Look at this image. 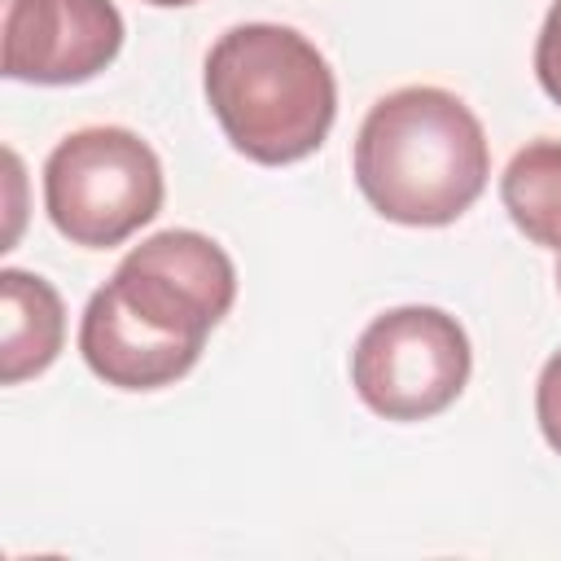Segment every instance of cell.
I'll return each instance as SVG.
<instances>
[{"label":"cell","mask_w":561,"mask_h":561,"mask_svg":"<svg viewBox=\"0 0 561 561\" xmlns=\"http://www.w3.org/2000/svg\"><path fill=\"white\" fill-rule=\"evenodd\" d=\"M237 298V267L210 237L167 228L131 245L79 320L83 364L118 390L180 381Z\"/></svg>","instance_id":"1"},{"label":"cell","mask_w":561,"mask_h":561,"mask_svg":"<svg viewBox=\"0 0 561 561\" xmlns=\"http://www.w3.org/2000/svg\"><path fill=\"white\" fill-rule=\"evenodd\" d=\"M486 175V131L447 88H394L359 123L355 184L390 224L443 228L482 197Z\"/></svg>","instance_id":"2"},{"label":"cell","mask_w":561,"mask_h":561,"mask_svg":"<svg viewBox=\"0 0 561 561\" xmlns=\"http://www.w3.org/2000/svg\"><path fill=\"white\" fill-rule=\"evenodd\" d=\"M206 101L237 153L285 167L324 145L337 114V83L302 31L245 22L210 44Z\"/></svg>","instance_id":"3"},{"label":"cell","mask_w":561,"mask_h":561,"mask_svg":"<svg viewBox=\"0 0 561 561\" xmlns=\"http://www.w3.org/2000/svg\"><path fill=\"white\" fill-rule=\"evenodd\" d=\"M162 206V162L127 127H79L44 162V210L70 245L110 250Z\"/></svg>","instance_id":"4"},{"label":"cell","mask_w":561,"mask_h":561,"mask_svg":"<svg viewBox=\"0 0 561 561\" xmlns=\"http://www.w3.org/2000/svg\"><path fill=\"white\" fill-rule=\"evenodd\" d=\"M469 368V333L443 307L381 311L351 351V386L386 421L438 416L460 399Z\"/></svg>","instance_id":"5"},{"label":"cell","mask_w":561,"mask_h":561,"mask_svg":"<svg viewBox=\"0 0 561 561\" xmlns=\"http://www.w3.org/2000/svg\"><path fill=\"white\" fill-rule=\"evenodd\" d=\"M4 13V79L18 83H83L123 48V13L114 0H0Z\"/></svg>","instance_id":"6"},{"label":"cell","mask_w":561,"mask_h":561,"mask_svg":"<svg viewBox=\"0 0 561 561\" xmlns=\"http://www.w3.org/2000/svg\"><path fill=\"white\" fill-rule=\"evenodd\" d=\"M0 381L18 386L26 377H39L61 342H66V307L61 294L22 267L0 272Z\"/></svg>","instance_id":"7"},{"label":"cell","mask_w":561,"mask_h":561,"mask_svg":"<svg viewBox=\"0 0 561 561\" xmlns=\"http://www.w3.org/2000/svg\"><path fill=\"white\" fill-rule=\"evenodd\" d=\"M500 202L517 232L535 245L561 250V140L539 136L517 149L500 175Z\"/></svg>","instance_id":"8"},{"label":"cell","mask_w":561,"mask_h":561,"mask_svg":"<svg viewBox=\"0 0 561 561\" xmlns=\"http://www.w3.org/2000/svg\"><path fill=\"white\" fill-rule=\"evenodd\" d=\"M535 79L548 92V101L561 105V0H552L539 39H535Z\"/></svg>","instance_id":"9"},{"label":"cell","mask_w":561,"mask_h":561,"mask_svg":"<svg viewBox=\"0 0 561 561\" xmlns=\"http://www.w3.org/2000/svg\"><path fill=\"white\" fill-rule=\"evenodd\" d=\"M535 416H539V430H543L548 447L561 456V351L539 368V381H535Z\"/></svg>","instance_id":"10"},{"label":"cell","mask_w":561,"mask_h":561,"mask_svg":"<svg viewBox=\"0 0 561 561\" xmlns=\"http://www.w3.org/2000/svg\"><path fill=\"white\" fill-rule=\"evenodd\" d=\"M145 4H158V9H184V4H197V0H145Z\"/></svg>","instance_id":"11"},{"label":"cell","mask_w":561,"mask_h":561,"mask_svg":"<svg viewBox=\"0 0 561 561\" xmlns=\"http://www.w3.org/2000/svg\"><path fill=\"white\" fill-rule=\"evenodd\" d=\"M557 289H561V259H557Z\"/></svg>","instance_id":"12"}]
</instances>
